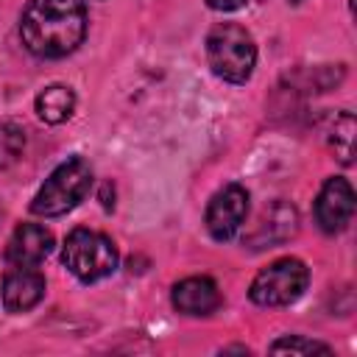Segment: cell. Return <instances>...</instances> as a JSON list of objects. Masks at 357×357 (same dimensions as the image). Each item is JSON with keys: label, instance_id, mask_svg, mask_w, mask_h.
Listing matches in <instances>:
<instances>
[{"label": "cell", "instance_id": "obj_1", "mask_svg": "<svg viewBox=\"0 0 357 357\" xmlns=\"http://www.w3.org/2000/svg\"><path fill=\"white\" fill-rule=\"evenodd\" d=\"M22 45L42 59L73 53L86 36V11L81 0H31L20 20Z\"/></svg>", "mask_w": 357, "mask_h": 357}, {"label": "cell", "instance_id": "obj_2", "mask_svg": "<svg viewBox=\"0 0 357 357\" xmlns=\"http://www.w3.org/2000/svg\"><path fill=\"white\" fill-rule=\"evenodd\" d=\"M206 59L218 78L229 84H245L257 64V45L243 25L220 22L206 36Z\"/></svg>", "mask_w": 357, "mask_h": 357}, {"label": "cell", "instance_id": "obj_3", "mask_svg": "<svg viewBox=\"0 0 357 357\" xmlns=\"http://www.w3.org/2000/svg\"><path fill=\"white\" fill-rule=\"evenodd\" d=\"M92 187V167L86 159L73 156L61 162L39 187V192L31 201V212L39 218H59L70 209H75Z\"/></svg>", "mask_w": 357, "mask_h": 357}, {"label": "cell", "instance_id": "obj_4", "mask_svg": "<svg viewBox=\"0 0 357 357\" xmlns=\"http://www.w3.org/2000/svg\"><path fill=\"white\" fill-rule=\"evenodd\" d=\"M61 259L70 268V273L81 282H98L117 268V248L100 231L73 229L64 240Z\"/></svg>", "mask_w": 357, "mask_h": 357}, {"label": "cell", "instance_id": "obj_5", "mask_svg": "<svg viewBox=\"0 0 357 357\" xmlns=\"http://www.w3.org/2000/svg\"><path fill=\"white\" fill-rule=\"evenodd\" d=\"M307 282H310L307 265L296 257H284L271 262L254 276L248 296L259 307H282V304H293L307 290Z\"/></svg>", "mask_w": 357, "mask_h": 357}, {"label": "cell", "instance_id": "obj_6", "mask_svg": "<svg viewBox=\"0 0 357 357\" xmlns=\"http://www.w3.org/2000/svg\"><path fill=\"white\" fill-rule=\"evenodd\" d=\"M245 215H248V192L245 187L240 184H226L223 190H218L206 206V231L215 237V240H231L240 226L245 223Z\"/></svg>", "mask_w": 357, "mask_h": 357}, {"label": "cell", "instance_id": "obj_7", "mask_svg": "<svg viewBox=\"0 0 357 357\" xmlns=\"http://www.w3.org/2000/svg\"><path fill=\"white\" fill-rule=\"evenodd\" d=\"M354 215V190L346 178H329L315 201V218L318 226L329 234L346 229V223Z\"/></svg>", "mask_w": 357, "mask_h": 357}, {"label": "cell", "instance_id": "obj_8", "mask_svg": "<svg viewBox=\"0 0 357 357\" xmlns=\"http://www.w3.org/2000/svg\"><path fill=\"white\" fill-rule=\"evenodd\" d=\"M53 251V234L39 223H22L14 229L6 257L17 268H36Z\"/></svg>", "mask_w": 357, "mask_h": 357}, {"label": "cell", "instance_id": "obj_9", "mask_svg": "<svg viewBox=\"0 0 357 357\" xmlns=\"http://www.w3.org/2000/svg\"><path fill=\"white\" fill-rule=\"evenodd\" d=\"M0 296H3V307L8 312H28L45 296V276L31 268H20L3 279Z\"/></svg>", "mask_w": 357, "mask_h": 357}, {"label": "cell", "instance_id": "obj_10", "mask_svg": "<svg viewBox=\"0 0 357 357\" xmlns=\"http://www.w3.org/2000/svg\"><path fill=\"white\" fill-rule=\"evenodd\" d=\"M220 304L218 284L209 276H190L173 287V307L184 315H209Z\"/></svg>", "mask_w": 357, "mask_h": 357}, {"label": "cell", "instance_id": "obj_11", "mask_svg": "<svg viewBox=\"0 0 357 357\" xmlns=\"http://www.w3.org/2000/svg\"><path fill=\"white\" fill-rule=\"evenodd\" d=\"M296 223H298V215H296L293 206H287V204H273L271 209H265L262 220L257 223V229H254V234H251L254 248H265V245H273V243L287 240V237L296 231Z\"/></svg>", "mask_w": 357, "mask_h": 357}, {"label": "cell", "instance_id": "obj_12", "mask_svg": "<svg viewBox=\"0 0 357 357\" xmlns=\"http://www.w3.org/2000/svg\"><path fill=\"white\" fill-rule=\"evenodd\" d=\"M73 112H75V92L64 84H50L36 95V114L50 126L70 120Z\"/></svg>", "mask_w": 357, "mask_h": 357}, {"label": "cell", "instance_id": "obj_13", "mask_svg": "<svg viewBox=\"0 0 357 357\" xmlns=\"http://www.w3.org/2000/svg\"><path fill=\"white\" fill-rule=\"evenodd\" d=\"M22 148H25V128L11 120H3L0 123V167H11L22 156Z\"/></svg>", "mask_w": 357, "mask_h": 357}, {"label": "cell", "instance_id": "obj_14", "mask_svg": "<svg viewBox=\"0 0 357 357\" xmlns=\"http://www.w3.org/2000/svg\"><path fill=\"white\" fill-rule=\"evenodd\" d=\"M332 145H335V153L343 165L351 162V142H354V117L349 112H340L335 114L332 120Z\"/></svg>", "mask_w": 357, "mask_h": 357}, {"label": "cell", "instance_id": "obj_15", "mask_svg": "<svg viewBox=\"0 0 357 357\" xmlns=\"http://www.w3.org/2000/svg\"><path fill=\"white\" fill-rule=\"evenodd\" d=\"M271 354H332V349L326 343L290 335V337H279L276 343H271Z\"/></svg>", "mask_w": 357, "mask_h": 357}, {"label": "cell", "instance_id": "obj_16", "mask_svg": "<svg viewBox=\"0 0 357 357\" xmlns=\"http://www.w3.org/2000/svg\"><path fill=\"white\" fill-rule=\"evenodd\" d=\"M248 0H206V6L212 8V11H237V8H243Z\"/></svg>", "mask_w": 357, "mask_h": 357}, {"label": "cell", "instance_id": "obj_17", "mask_svg": "<svg viewBox=\"0 0 357 357\" xmlns=\"http://www.w3.org/2000/svg\"><path fill=\"white\" fill-rule=\"evenodd\" d=\"M290 3H301V0H290Z\"/></svg>", "mask_w": 357, "mask_h": 357}]
</instances>
